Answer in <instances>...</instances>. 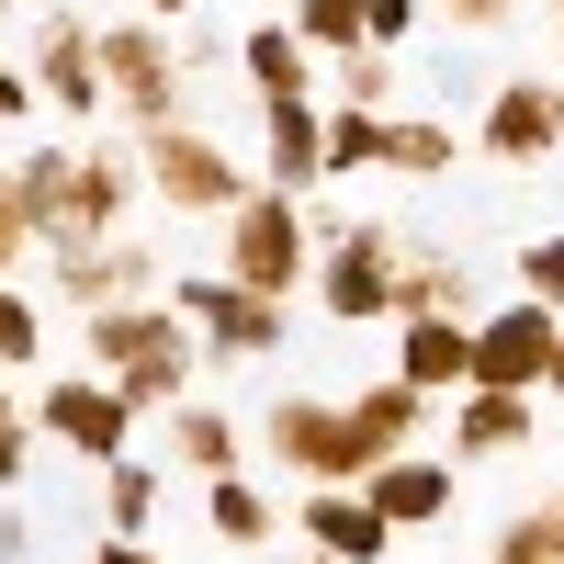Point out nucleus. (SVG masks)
<instances>
[{
    "label": "nucleus",
    "instance_id": "f257e3e1",
    "mask_svg": "<svg viewBox=\"0 0 564 564\" xmlns=\"http://www.w3.org/2000/svg\"><path fill=\"white\" fill-rule=\"evenodd\" d=\"M79 339H90V372L148 417V406H170L181 384H193V327H181V305L170 294H135V305H90L79 316Z\"/></svg>",
    "mask_w": 564,
    "mask_h": 564
},
{
    "label": "nucleus",
    "instance_id": "f03ea898",
    "mask_svg": "<svg viewBox=\"0 0 564 564\" xmlns=\"http://www.w3.org/2000/svg\"><path fill=\"white\" fill-rule=\"evenodd\" d=\"M135 181L170 204V215H238V193H249V159H226L204 124H135Z\"/></svg>",
    "mask_w": 564,
    "mask_h": 564
},
{
    "label": "nucleus",
    "instance_id": "7ed1b4c3",
    "mask_svg": "<svg viewBox=\"0 0 564 564\" xmlns=\"http://www.w3.org/2000/svg\"><path fill=\"white\" fill-rule=\"evenodd\" d=\"M316 260V215L305 193H238V215H226V282H249V294H294Z\"/></svg>",
    "mask_w": 564,
    "mask_h": 564
},
{
    "label": "nucleus",
    "instance_id": "20e7f679",
    "mask_svg": "<svg viewBox=\"0 0 564 564\" xmlns=\"http://www.w3.org/2000/svg\"><path fill=\"white\" fill-rule=\"evenodd\" d=\"M260 452L282 463V475H305V486H361V475H372V441L350 430L339 395H282V406L260 417Z\"/></svg>",
    "mask_w": 564,
    "mask_h": 564
},
{
    "label": "nucleus",
    "instance_id": "39448f33",
    "mask_svg": "<svg viewBox=\"0 0 564 564\" xmlns=\"http://www.w3.org/2000/svg\"><path fill=\"white\" fill-rule=\"evenodd\" d=\"M316 249H327V260H316V294H327V316H339V327L395 316V260H406L395 226H339V238H316Z\"/></svg>",
    "mask_w": 564,
    "mask_h": 564
},
{
    "label": "nucleus",
    "instance_id": "423d86ee",
    "mask_svg": "<svg viewBox=\"0 0 564 564\" xmlns=\"http://www.w3.org/2000/svg\"><path fill=\"white\" fill-rule=\"evenodd\" d=\"M90 57H102V102H124L135 124H170L181 113V57H170V34L135 12V23H102L90 34Z\"/></svg>",
    "mask_w": 564,
    "mask_h": 564
},
{
    "label": "nucleus",
    "instance_id": "0eeeda50",
    "mask_svg": "<svg viewBox=\"0 0 564 564\" xmlns=\"http://www.w3.org/2000/svg\"><path fill=\"white\" fill-rule=\"evenodd\" d=\"M170 305H181V327H193V350H226V361L282 350V294H249V282H226V271L181 282Z\"/></svg>",
    "mask_w": 564,
    "mask_h": 564
},
{
    "label": "nucleus",
    "instance_id": "6e6552de",
    "mask_svg": "<svg viewBox=\"0 0 564 564\" xmlns=\"http://www.w3.org/2000/svg\"><path fill=\"white\" fill-rule=\"evenodd\" d=\"M124 430H135V406L102 384V372H57V384L34 395V441H57L68 463H113Z\"/></svg>",
    "mask_w": 564,
    "mask_h": 564
},
{
    "label": "nucleus",
    "instance_id": "1a4fd4ad",
    "mask_svg": "<svg viewBox=\"0 0 564 564\" xmlns=\"http://www.w3.org/2000/svg\"><path fill=\"white\" fill-rule=\"evenodd\" d=\"M553 305H497V316H475V350H463V384H508V395H542V361H553Z\"/></svg>",
    "mask_w": 564,
    "mask_h": 564
},
{
    "label": "nucleus",
    "instance_id": "9d476101",
    "mask_svg": "<svg viewBox=\"0 0 564 564\" xmlns=\"http://www.w3.org/2000/svg\"><path fill=\"white\" fill-rule=\"evenodd\" d=\"M452 486H463V463L430 452V441H406V452H384V463L361 475V497H372V520H384V531H441V520H452Z\"/></svg>",
    "mask_w": 564,
    "mask_h": 564
},
{
    "label": "nucleus",
    "instance_id": "9b49d317",
    "mask_svg": "<svg viewBox=\"0 0 564 564\" xmlns=\"http://www.w3.org/2000/svg\"><path fill=\"white\" fill-rule=\"evenodd\" d=\"M45 260H57V305H68V316L159 294V249H135L124 226H113V238H79V249H45Z\"/></svg>",
    "mask_w": 564,
    "mask_h": 564
},
{
    "label": "nucleus",
    "instance_id": "f8f14e48",
    "mask_svg": "<svg viewBox=\"0 0 564 564\" xmlns=\"http://www.w3.org/2000/svg\"><path fill=\"white\" fill-rule=\"evenodd\" d=\"M135 193H148V181H135V148H68V204H57V238H45V249L113 238Z\"/></svg>",
    "mask_w": 564,
    "mask_h": 564
},
{
    "label": "nucleus",
    "instance_id": "ddd939ff",
    "mask_svg": "<svg viewBox=\"0 0 564 564\" xmlns=\"http://www.w3.org/2000/svg\"><path fill=\"white\" fill-rule=\"evenodd\" d=\"M260 170H271V193H316L327 181V102L316 90L260 102Z\"/></svg>",
    "mask_w": 564,
    "mask_h": 564
},
{
    "label": "nucleus",
    "instance_id": "4468645a",
    "mask_svg": "<svg viewBox=\"0 0 564 564\" xmlns=\"http://www.w3.org/2000/svg\"><path fill=\"white\" fill-rule=\"evenodd\" d=\"M553 148H564V90H553V79H497V90H486V159L531 170V159H553Z\"/></svg>",
    "mask_w": 564,
    "mask_h": 564
},
{
    "label": "nucleus",
    "instance_id": "2eb2a0df",
    "mask_svg": "<svg viewBox=\"0 0 564 564\" xmlns=\"http://www.w3.org/2000/svg\"><path fill=\"white\" fill-rule=\"evenodd\" d=\"M34 102H57L68 124H90L102 113V57H90V23H68V12H45V45H34Z\"/></svg>",
    "mask_w": 564,
    "mask_h": 564
},
{
    "label": "nucleus",
    "instance_id": "dca6fc26",
    "mask_svg": "<svg viewBox=\"0 0 564 564\" xmlns=\"http://www.w3.org/2000/svg\"><path fill=\"white\" fill-rule=\"evenodd\" d=\"M294 531H305L316 553H339V564H384V553H395V531L372 520V497H361V486H305Z\"/></svg>",
    "mask_w": 564,
    "mask_h": 564
},
{
    "label": "nucleus",
    "instance_id": "f3484780",
    "mask_svg": "<svg viewBox=\"0 0 564 564\" xmlns=\"http://www.w3.org/2000/svg\"><path fill=\"white\" fill-rule=\"evenodd\" d=\"M395 327H406V339H395V384H417L430 406H441V395H463V350H475V316H441V305H430V316H395Z\"/></svg>",
    "mask_w": 564,
    "mask_h": 564
},
{
    "label": "nucleus",
    "instance_id": "a211bd4d",
    "mask_svg": "<svg viewBox=\"0 0 564 564\" xmlns=\"http://www.w3.org/2000/svg\"><path fill=\"white\" fill-rule=\"evenodd\" d=\"M520 441H531V395L463 384V406H452V463H497V452H520Z\"/></svg>",
    "mask_w": 564,
    "mask_h": 564
},
{
    "label": "nucleus",
    "instance_id": "6ab92c4d",
    "mask_svg": "<svg viewBox=\"0 0 564 564\" xmlns=\"http://www.w3.org/2000/svg\"><path fill=\"white\" fill-rule=\"evenodd\" d=\"M181 475H226V463H249V430L226 406H204V395H170V441H159Z\"/></svg>",
    "mask_w": 564,
    "mask_h": 564
},
{
    "label": "nucleus",
    "instance_id": "aec40b11",
    "mask_svg": "<svg viewBox=\"0 0 564 564\" xmlns=\"http://www.w3.org/2000/svg\"><path fill=\"white\" fill-rule=\"evenodd\" d=\"M204 531L226 542V553H260L271 531H282V508L249 486V463H226V475H204Z\"/></svg>",
    "mask_w": 564,
    "mask_h": 564
},
{
    "label": "nucleus",
    "instance_id": "412c9836",
    "mask_svg": "<svg viewBox=\"0 0 564 564\" xmlns=\"http://www.w3.org/2000/svg\"><path fill=\"white\" fill-rule=\"evenodd\" d=\"M350 430L372 441V463H384V452H406L417 430H430V395H417V384H395V372H384V384H361V395H350Z\"/></svg>",
    "mask_w": 564,
    "mask_h": 564
},
{
    "label": "nucleus",
    "instance_id": "4be33fe9",
    "mask_svg": "<svg viewBox=\"0 0 564 564\" xmlns=\"http://www.w3.org/2000/svg\"><path fill=\"white\" fill-rule=\"evenodd\" d=\"M238 68H249L260 102H282V90H316V57H305V34H294V23H249Z\"/></svg>",
    "mask_w": 564,
    "mask_h": 564
},
{
    "label": "nucleus",
    "instance_id": "5701e85b",
    "mask_svg": "<svg viewBox=\"0 0 564 564\" xmlns=\"http://www.w3.org/2000/svg\"><path fill=\"white\" fill-rule=\"evenodd\" d=\"M0 193H12V215L34 226V249H45V238H57V204H68V148L12 159V181H0Z\"/></svg>",
    "mask_w": 564,
    "mask_h": 564
},
{
    "label": "nucleus",
    "instance_id": "b1692460",
    "mask_svg": "<svg viewBox=\"0 0 564 564\" xmlns=\"http://www.w3.org/2000/svg\"><path fill=\"white\" fill-rule=\"evenodd\" d=\"M475 316V271L463 260H395V316Z\"/></svg>",
    "mask_w": 564,
    "mask_h": 564
},
{
    "label": "nucleus",
    "instance_id": "393cba45",
    "mask_svg": "<svg viewBox=\"0 0 564 564\" xmlns=\"http://www.w3.org/2000/svg\"><path fill=\"white\" fill-rule=\"evenodd\" d=\"M463 148H452V124L430 113V124H417V113H384V170H406V181H441Z\"/></svg>",
    "mask_w": 564,
    "mask_h": 564
},
{
    "label": "nucleus",
    "instance_id": "a878e982",
    "mask_svg": "<svg viewBox=\"0 0 564 564\" xmlns=\"http://www.w3.org/2000/svg\"><path fill=\"white\" fill-rule=\"evenodd\" d=\"M148 508H159V463L113 452L102 463V531H148Z\"/></svg>",
    "mask_w": 564,
    "mask_h": 564
},
{
    "label": "nucleus",
    "instance_id": "bb28decb",
    "mask_svg": "<svg viewBox=\"0 0 564 564\" xmlns=\"http://www.w3.org/2000/svg\"><path fill=\"white\" fill-rule=\"evenodd\" d=\"M339 170H384V113L327 102V181H339Z\"/></svg>",
    "mask_w": 564,
    "mask_h": 564
},
{
    "label": "nucleus",
    "instance_id": "cd10ccee",
    "mask_svg": "<svg viewBox=\"0 0 564 564\" xmlns=\"http://www.w3.org/2000/svg\"><path fill=\"white\" fill-rule=\"evenodd\" d=\"M294 34H305V57H350L361 45V0H294Z\"/></svg>",
    "mask_w": 564,
    "mask_h": 564
},
{
    "label": "nucleus",
    "instance_id": "c85d7f7f",
    "mask_svg": "<svg viewBox=\"0 0 564 564\" xmlns=\"http://www.w3.org/2000/svg\"><path fill=\"white\" fill-rule=\"evenodd\" d=\"M339 102L350 113H395V57H384V45H350V57H339Z\"/></svg>",
    "mask_w": 564,
    "mask_h": 564
},
{
    "label": "nucleus",
    "instance_id": "c756f323",
    "mask_svg": "<svg viewBox=\"0 0 564 564\" xmlns=\"http://www.w3.org/2000/svg\"><path fill=\"white\" fill-rule=\"evenodd\" d=\"M45 350V316H34V294H12V282H0V372H23Z\"/></svg>",
    "mask_w": 564,
    "mask_h": 564
},
{
    "label": "nucleus",
    "instance_id": "7c9ffc66",
    "mask_svg": "<svg viewBox=\"0 0 564 564\" xmlns=\"http://www.w3.org/2000/svg\"><path fill=\"white\" fill-rule=\"evenodd\" d=\"M553 553V520H542V508H508V531L486 542V564H542Z\"/></svg>",
    "mask_w": 564,
    "mask_h": 564
},
{
    "label": "nucleus",
    "instance_id": "2f4dec72",
    "mask_svg": "<svg viewBox=\"0 0 564 564\" xmlns=\"http://www.w3.org/2000/svg\"><path fill=\"white\" fill-rule=\"evenodd\" d=\"M23 463H34V406H23V395H0V497L23 486Z\"/></svg>",
    "mask_w": 564,
    "mask_h": 564
},
{
    "label": "nucleus",
    "instance_id": "473e14b6",
    "mask_svg": "<svg viewBox=\"0 0 564 564\" xmlns=\"http://www.w3.org/2000/svg\"><path fill=\"white\" fill-rule=\"evenodd\" d=\"M520 294L564 316V238H542V249H520Z\"/></svg>",
    "mask_w": 564,
    "mask_h": 564
},
{
    "label": "nucleus",
    "instance_id": "72a5a7b5",
    "mask_svg": "<svg viewBox=\"0 0 564 564\" xmlns=\"http://www.w3.org/2000/svg\"><path fill=\"white\" fill-rule=\"evenodd\" d=\"M406 34H417V0H361V45H384V57H395Z\"/></svg>",
    "mask_w": 564,
    "mask_h": 564
},
{
    "label": "nucleus",
    "instance_id": "f704fd0d",
    "mask_svg": "<svg viewBox=\"0 0 564 564\" xmlns=\"http://www.w3.org/2000/svg\"><path fill=\"white\" fill-rule=\"evenodd\" d=\"M90 564H159V542H148V531H113V542L90 553Z\"/></svg>",
    "mask_w": 564,
    "mask_h": 564
},
{
    "label": "nucleus",
    "instance_id": "c9c22d12",
    "mask_svg": "<svg viewBox=\"0 0 564 564\" xmlns=\"http://www.w3.org/2000/svg\"><path fill=\"white\" fill-rule=\"evenodd\" d=\"M441 12H452V23H475V34H486V23H508V12H520V0H441Z\"/></svg>",
    "mask_w": 564,
    "mask_h": 564
},
{
    "label": "nucleus",
    "instance_id": "e433bc0d",
    "mask_svg": "<svg viewBox=\"0 0 564 564\" xmlns=\"http://www.w3.org/2000/svg\"><path fill=\"white\" fill-rule=\"evenodd\" d=\"M23 249H34V226H23V215H12V193H0V271H12V260H23Z\"/></svg>",
    "mask_w": 564,
    "mask_h": 564
},
{
    "label": "nucleus",
    "instance_id": "4c0bfd02",
    "mask_svg": "<svg viewBox=\"0 0 564 564\" xmlns=\"http://www.w3.org/2000/svg\"><path fill=\"white\" fill-rule=\"evenodd\" d=\"M23 113H34V79H23V68H0V124H23Z\"/></svg>",
    "mask_w": 564,
    "mask_h": 564
},
{
    "label": "nucleus",
    "instance_id": "58836bf2",
    "mask_svg": "<svg viewBox=\"0 0 564 564\" xmlns=\"http://www.w3.org/2000/svg\"><path fill=\"white\" fill-rule=\"evenodd\" d=\"M0 564H34V520H12V508H0Z\"/></svg>",
    "mask_w": 564,
    "mask_h": 564
},
{
    "label": "nucleus",
    "instance_id": "ea45409f",
    "mask_svg": "<svg viewBox=\"0 0 564 564\" xmlns=\"http://www.w3.org/2000/svg\"><path fill=\"white\" fill-rule=\"evenodd\" d=\"M542 395H564V327H553V361H542Z\"/></svg>",
    "mask_w": 564,
    "mask_h": 564
},
{
    "label": "nucleus",
    "instance_id": "a19ab883",
    "mask_svg": "<svg viewBox=\"0 0 564 564\" xmlns=\"http://www.w3.org/2000/svg\"><path fill=\"white\" fill-rule=\"evenodd\" d=\"M542 520H553V553H564V486H553V497H542Z\"/></svg>",
    "mask_w": 564,
    "mask_h": 564
},
{
    "label": "nucleus",
    "instance_id": "79ce46f5",
    "mask_svg": "<svg viewBox=\"0 0 564 564\" xmlns=\"http://www.w3.org/2000/svg\"><path fill=\"white\" fill-rule=\"evenodd\" d=\"M135 12H148V23H170V12H193V0H135Z\"/></svg>",
    "mask_w": 564,
    "mask_h": 564
},
{
    "label": "nucleus",
    "instance_id": "37998d69",
    "mask_svg": "<svg viewBox=\"0 0 564 564\" xmlns=\"http://www.w3.org/2000/svg\"><path fill=\"white\" fill-rule=\"evenodd\" d=\"M282 564H339V553H316V542H294V553H282Z\"/></svg>",
    "mask_w": 564,
    "mask_h": 564
},
{
    "label": "nucleus",
    "instance_id": "c03bdc74",
    "mask_svg": "<svg viewBox=\"0 0 564 564\" xmlns=\"http://www.w3.org/2000/svg\"><path fill=\"white\" fill-rule=\"evenodd\" d=\"M542 564H564V553H542Z\"/></svg>",
    "mask_w": 564,
    "mask_h": 564
},
{
    "label": "nucleus",
    "instance_id": "a18cd8bd",
    "mask_svg": "<svg viewBox=\"0 0 564 564\" xmlns=\"http://www.w3.org/2000/svg\"><path fill=\"white\" fill-rule=\"evenodd\" d=\"M0 12H12V0H0Z\"/></svg>",
    "mask_w": 564,
    "mask_h": 564
},
{
    "label": "nucleus",
    "instance_id": "49530a36",
    "mask_svg": "<svg viewBox=\"0 0 564 564\" xmlns=\"http://www.w3.org/2000/svg\"><path fill=\"white\" fill-rule=\"evenodd\" d=\"M553 90H564V79H553Z\"/></svg>",
    "mask_w": 564,
    "mask_h": 564
}]
</instances>
